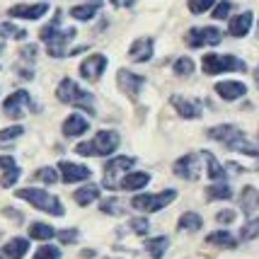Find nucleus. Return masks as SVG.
<instances>
[{
  "instance_id": "1",
  "label": "nucleus",
  "mask_w": 259,
  "mask_h": 259,
  "mask_svg": "<svg viewBox=\"0 0 259 259\" xmlns=\"http://www.w3.org/2000/svg\"><path fill=\"white\" fill-rule=\"evenodd\" d=\"M56 100L61 104H68V107H75L80 112H85L88 116H95L97 109H95V95L85 88H80L73 78H63L56 88Z\"/></svg>"
},
{
  "instance_id": "2",
  "label": "nucleus",
  "mask_w": 259,
  "mask_h": 259,
  "mask_svg": "<svg viewBox=\"0 0 259 259\" xmlns=\"http://www.w3.org/2000/svg\"><path fill=\"white\" fill-rule=\"evenodd\" d=\"M121 143V136L114 128H102L95 134L92 141H82L75 146V153L82 158H109L116 153V148Z\"/></svg>"
},
{
  "instance_id": "3",
  "label": "nucleus",
  "mask_w": 259,
  "mask_h": 259,
  "mask_svg": "<svg viewBox=\"0 0 259 259\" xmlns=\"http://www.w3.org/2000/svg\"><path fill=\"white\" fill-rule=\"evenodd\" d=\"M15 196L22 199V201H27V203H32L36 211H44V213L56 215V218L66 215V206H63V201H61L58 196H54V194H49L46 189H39V187H24V189H15Z\"/></svg>"
},
{
  "instance_id": "4",
  "label": "nucleus",
  "mask_w": 259,
  "mask_h": 259,
  "mask_svg": "<svg viewBox=\"0 0 259 259\" xmlns=\"http://www.w3.org/2000/svg\"><path fill=\"white\" fill-rule=\"evenodd\" d=\"M201 70L206 75H223V73H245L247 63L233 54H203Z\"/></svg>"
},
{
  "instance_id": "5",
  "label": "nucleus",
  "mask_w": 259,
  "mask_h": 259,
  "mask_svg": "<svg viewBox=\"0 0 259 259\" xmlns=\"http://www.w3.org/2000/svg\"><path fill=\"white\" fill-rule=\"evenodd\" d=\"M175 199H177V189H162L158 194H136L131 199V206L141 213H158L162 208H167Z\"/></svg>"
},
{
  "instance_id": "6",
  "label": "nucleus",
  "mask_w": 259,
  "mask_h": 259,
  "mask_svg": "<svg viewBox=\"0 0 259 259\" xmlns=\"http://www.w3.org/2000/svg\"><path fill=\"white\" fill-rule=\"evenodd\" d=\"M134 165H136L134 155H116V158L107 160L104 177H102V187H104V189H119V180L124 177L128 169H134Z\"/></svg>"
},
{
  "instance_id": "7",
  "label": "nucleus",
  "mask_w": 259,
  "mask_h": 259,
  "mask_svg": "<svg viewBox=\"0 0 259 259\" xmlns=\"http://www.w3.org/2000/svg\"><path fill=\"white\" fill-rule=\"evenodd\" d=\"M223 41V32L215 27V24H208V27H192L184 34V44L189 49H203V46H218Z\"/></svg>"
},
{
  "instance_id": "8",
  "label": "nucleus",
  "mask_w": 259,
  "mask_h": 259,
  "mask_svg": "<svg viewBox=\"0 0 259 259\" xmlns=\"http://www.w3.org/2000/svg\"><path fill=\"white\" fill-rule=\"evenodd\" d=\"M27 109H32V112L39 109L32 102V95L27 90H15L10 97H5V102H3V114H5L8 119H15V121L22 119Z\"/></svg>"
},
{
  "instance_id": "9",
  "label": "nucleus",
  "mask_w": 259,
  "mask_h": 259,
  "mask_svg": "<svg viewBox=\"0 0 259 259\" xmlns=\"http://www.w3.org/2000/svg\"><path fill=\"white\" fill-rule=\"evenodd\" d=\"M143 85H146V78H143V75H138V73L128 70V68H119V70H116V88L131 102H136L141 97Z\"/></svg>"
},
{
  "instance_id": "10",
  "label": "nucleus",
  "mask_w": 259,
  "mask_h": 259,
  "mask_svg": "<svg viewBox=\"0 0 259 259\" xmlns=\"http://www.w3.org/2000/svg\"><path fill=\"white\" fill-rule=\"evenodd\" d=\"M107 66H109V58L104 56V54H90V56H85L80 61L78 73L85 82H100Z\"/></svg>"
},
{
  "instance_id": "11",
  "label": "nucleus",
  "mask_w": 259,
  "mask_h": 259,
  "mask_svg": "<svg viewBox=\"0 0 259 259\" xmlns=\"http://www.w3.org/2000/svg\"><path fill=\"white\" fill-rule=\"evenodd\" d=\"M172 172H175L180 180H187V182L199 180V177H201V153H187V155H182L180 160H175Z\"/></svg>"
},
{
  "instance_id": "12",
  "label": "nucleus",
  "mask_w": 259,
  "mask_h": 259,
  "mask_svg": "<svg viewBox=\"0 0 259 259\" xmlns=\"http://www.w3.org/2000/svg\"><path fill=\"white\" fill-rule=\"evenodd\" d=\"M75 27H66V29H58L49 41H46V54L51 58H66L70 54V41L75 39Z\"/></svg>"
},
{
  "instance_id": "13",
  "label": "nucleus",
  "mask_w": 259,
  "mask_h": 259,
  "mask_svg": "<svg viewBox=\"0 0 259 259\" xmlns=\"http://www.w3.org/2000/svg\"><path fill=\"white\" fill-rule=\"evenodd\" d=\"M206 136L211 138V141H218V143H223V146L230 150V148L235 146L240 138H245V131L235 124H218V126H211V128H206Z\"/></svg>"
},
{
  "instance_id": "14",
  "label": "nucleus",
  "mask_w": 259,
  "mask_h": 259,
  "mask_svg": "<svg viewBox=\"0 0 259 259\" xmlns=\"http://www.w3.org/2000/svg\"><path fill=\"white\" fill-rule=\"evenodd\" d=\"M58 175L63 184H78V182H88L92 177V169L80 162H70V160H61L58 162Z\"/></svg>"
},
{
  "instance_id": "15",
  "label": "nucleus",
  "mask_w": 259,
  "mask_h": 259,
  "mask_svg": "<svg viewBox=\"0 0 259 259\" xmlns=\"http://www.w3.org/2000/svg\"><path fill=\"white\" fill-rule=\"evenodd\" d=\"M169 104L175 107L177 116L187 119V121H194V119H201V116H203L201 102H199V100L184 97V95H172V97H169Z\"/></svg>"
},
{
  "instance_id": "16",
  "label": "nucleus",
  "mask_w": 259,
  "mask_h": 259,
  "mask_svg": "<svg viewBox=\"0 0 259 259\" xmlns=\"http://www.w3.org/2000/svg\"><path fill=\"white\" fill-rule=\"evenodd\" d=\"M61 131H63L66 138H80V136H85L90 131V119L82 112L68 114L66 119H63V124H61Z\"/></svg>"
},
{
  "instance_id": "17",
  "label": "nucleus",
  "mask_w": 259,
  "mask_h": 259,
  "mask_svg": "<svg viewBox=\"0 0 259 259\" xmlns=\"http://www.w3.org/2000/svg\"><path fill=\"white\" fill-rule=\"evenodd\" d=\"M46 12H49V3H32V5H12L8 15L15 17V20H29V22H36V20H41Z\"/></svg>"
},
{
  "instance_id": "18",
  "label": "nucleus",
  "mask_w": 259,
  "mask_h": 259,
  "mask_svg": "<svg viewBox=\"0 0 259 259\" xmlns=\"http://www.w3.org/2000/svg\"><path fill=\"white\" fill-rule=\"evenodd\" d=\"M213 90L223 102H237L247 95V85L242 80H221V82H215Z\"/></svg>"
},
{
  "instance_id": "19",
  "label": "nucleus",
  "mask_w": 259,
  "mask_h": 259,
  "mask_svg": "<svg viewBox=\"0 0 259 259\" xmlns=\"http://www.w3.org/2000/svg\"><path fill=\"white\" fill-rule=\"evenodd\" d=\"M153 54H155V41L150 36H138L128 46V61H134V63H148Z\"/></svg>"
},
{
  "instance_id": "20",
  "label": "nucleus",
  "mask_w": 259,
  "mask_h": 259,
  "mask_svg": "<svg viewBox=\"0 0 259 259\" xmlns=\"http://www.w3.org/2000/svg\"><path fill=\"white\" fill-rule=\"evenodd\" d=\"M252 24H254V12L245 10L228 20V34L235 36V39H245L249 34V29H252Z\"/></svg>"
},
{
  "instance_id": "21",
  "label": "nucleus",
  "mask_w": 259,
  "mask_h": 259,
  "mask_svg": "<svg viewBox=\"0 0 259 259\" xmlns=\"http://www.w3.org/2000/svg\"><path fill=\"white\" fill-rule=\"evenodd\" d=\"M148 182H150V175H148V172L128 169L124 177L119 180V189H121V192H138V189H146Z\"/></svg>"
},
{
  "instance_id": "22",
  "label": "nucleus",
  "mask_w": 259,
  "mask_h": 259,
  "mask_svg": "<svg viewBox=\"0 0 259 259\" xmlns=\"http://www.w3.org/2000/svg\"><path fill=\"white\" fill-rule=\"evenodd\" d=\"M240 208H242L245 215H252L259 208V189L257 187H252V184L242 187V192H240Z\"/></svg>"
},
{
  "instance_id": "23",
  "label": "nucleus",
  "mask_w": 259,
  "mask_h": 259,
  "mask_svg": "<svg viewBox=\"0 0 259 259\" xmlns=\"http://www.w3.org/2000/svg\"><path fill=\"white\" fill-rule=\"evenodd\" d=\"M233 187L228 184L226 180H218V182H211L208 187H206V199L208 201H228V199H233Z\"/></svg>"
},
{
  "instance_id": "24",
  "label": "nucleus",
  "mask_w": 259,
  "mask_h": 259,
  "mask_svg": "<svg viewBox=\"0 0 259 259\" xmlns=\"http://www.w3.org/2000/svg\"><path fill=\"white\" fill-rule=\"evenodd\" d=\"M201 158L206 160V175L211 182H218V180H226V165H221L218 158H215L211 150H201Z\"/></svg>"
},
{
  "instance_id": "25",
  "label": "nucleus",
  "mask_w": 259,
  "mask_h": 259,
  "mask_svg": "<svg viewBox=\"0 0 259 259\" xmlns=\"http://www.w3.org/2000/svg\"><path fill=\"white\" fill-rule=\"evenodd\" d=\"M206 242H208V245H215V247H226V249H235L237 247V237L233 235L230 230H226V228L208 233V235H206Z\"/></svg>"
},
{
  "instance_id": "26",
  "label": "nucleus",
  "mask_w": 259,
  "mask_h": 259,
  "mask_svg": "<svg viewBox=\"0 0 259 259\" xmlns=\"http://www.w3.org/2000/svg\"><path fill=\"white\" fill-rule=\"evenodd\" d=\"M27 252H29V240H27V237H12V240L5 242V247H3L5 259H22Z\"/></svg>"
},
{
  "instance_id": "27",
  "label": "nucleus",
  "mask_w": 259,
  "mask_h": 259,
  "mask_svg": "<svg viewBox=\"0 0 259 259\" xmlns=\"http://www.w3.org/2000/svg\"><path fill=\"white\" fill-rule=\"evenodd\" d=\"M100 196H102V189L97 184H85V187H80V189L73 192V199H75L78 206H90V203L100 201Z\"/></svg>"
},
{
  "instance_id": "28",
  "label": "nucleus",
  "mask_w": 259,
  "mask_h": 259,
  "mask_svg": "<svg viewBox=\"0 0 259 259\" xmlns=\"http://www.w3.org/2000/svg\"><path fill=\"white\" fill-rule=\"evenodd\" d=\"M203 228V218L196 211H184L177 221V230L180 233H199Z\"/></svg>"
},
{
  "instance_id": "29",
  "label": "nucleus",
  "mask_w": 259,
  "mask_h": 259,
  "mask_svg": "<svg viewBox=\"0 0 259 259\" xmlns=\"http://www.w3.org/2000/svg\"><path fill=\"white\" fill-rule=\"evenodd\" d=\"M146 252L150 259H162L165 257V252H167L169 247V237L167 235H158V237H150V240H146Z\"/></svg>"
},
{
  "instance_id": "30",
  "label": "nucleus",
  "mask_w": 259,
  "mask_h": 259,
  "mask_svg": "<svg viewBox=\"0 0 259 259\" xmlns=\"http://www.w3.org/2000/svg\"><path fill=\"white\" fill-rule=\"evenodd\" d=\"M100 12V3H82V5H73L70 8V17L78 20V22H90L92 17Z\"/></svg>"
},
{
  "instance_id": "31",
  "label": "nucleus",
  "mask_w": 259,
  "mask_h": 259,
  "mask_svg": "<svg viewBox=\"0 0 259 259\" xmlns=\"http://www.w3.org/2000/svg\"><path fill=\"white\" fill-rule=\"evenodd\" d=\"M29 237L39 240V242H49L51 237H56V230H54V226H49V223L34 221L32 226H29Z\"/></svg>"
},
{
  "instance_id": "32",
  "label": "nucleus",
  "mask_w": 259,
  "mask_h": 259,
  "mask_svg": "<svg viewBox=\"0 0 259 259\" xmlns=\"http://www.w3.org/2000/svg\"><path fill=\"white\" fill-rule=\"evenodd\" d=\"M61 22H63V10L58 8V10L54 12V17H51V22L44 24V27L39 29V39H41V41L46 44V41H49V39H51V36H54V34L61 29Z\"/></svg>"
},
{
  "instance_id": "33",
  "label": "nucleus",
  "mask_w": 259,
  "mask_h": 259,
  "mask_svg": "<svg viewBox=\"0 0 259 259\" xmlns=\"http://www.w3.org/2000/svg\"><path fill=\"white\" fill-rule=\"evenodd\" d=\"M172 70H175L177 78H189L194 70H196V63H194V58H189V56H180L172 63Z\"/></svg>"
},
{
  "instance_id": "34",
  "label": "nucleus",
  "mask_w": 259,
  "mask_h": 259,
  "mask_svg": "<svg viewBox=\"0 0 259 259\" xmlns=\"http://www.w3.org/2000/svg\"><path fill=\"white\" fill-rule=\"evenodd\" d=\"M0 39H17V41H24L27 39V29L17 27L12 22H0Z\"/></svg>"
},
{
  "instance_id": "35",
  "label": "nucleus",
  "mask_w": 259,
  "mask_h": 259,
  "mask_svg": "<svg viewBox=\"0 0 259 259\" xmlns=\"http://www.w3.org/2000/svg\"><path fill=\"white\" fill-rule=\"evenodd\" d=\"M235 10V3L233 0H218L211 10V17L213 20H230V15Z\"/></svg>"
},
{
  "instance_id": "36",
  "label": "nucleus",
  "mask_w": 259,
  "mask_h": 259,
  "mask_svg": "<svg viewBox=\"0 0 259 259\" xmlns=\"http://www.w3.org/2000/svg\"><path fill=\"white\" fill-rule=\"evenodd\" d=\"M34 180L41 182V184H56V182L61 180V175H58V167H49V165H44V167H39L36 172H34Z\"/></svg>"
},
{
  "instance_id": "37",
  "label": "nucleus",
  "mask_w": 259,
  "mask_h": 259,
  "mask_svg": "<svg viewBox=\"0 0 259 259\" xmlns=\"http://www.w3.org/2000/svg\"><path fill=\"white\" fill-rule=\"evenodd\" d=\"M100 211L102 213H107V215H124L126 213V208L121 206V201L119 199H102L100 201Z\"/></svg>"
},
{
  "instance_id": "38",
  "label": "nucleus",
  "mask_w": 259,
  "mask_h": 259,
  "mask_svg": "<svg viewBox=\"0 0 259 259\" xmlns=\"http://www.w3.org/2000/svg\"><path fill=\"white\" fill-rule=\"evenodd\" d=\"M22 177V169L17 167V165H12V167L3 169V177H0V187L3 189H10V187H15L17 184V180Z\"/></svg>"
},
{
  "instance_id": "39",
  "label": "nucleus",
  "mask_w": 259,
  "mask_h": 259,
  "mask_svg": "<svg viewBox=\"0 0 259 259\" xmlns=\"http://www.w3.org/2000/svg\"><path fill=\"white\" fill-rule=\"evenodd\" d=\"M254 237H259V215L257 218H249L247 223L242 226V230H240V240L242 242H249Z\"/></svg>"
},
{
  "instance_id": "40",
  "label": "nucleus",
  "mask_w": 259,
  "mask_h": 259,
  "mask_svg": "<svg viewBox=\"0 0 259 259\" xmlns=\"http://www.w3.org/2000/svg\"><path fill=\"white\" fill-rule=\"evenodd\" d=\"M128 228H131V233L134 235H148L150 233V221H148L146 215H136V218H131L128 221Z\"/></svg>"
},
{
  "instance_id": "41",
  "label": "nucleus",
  "mask_w": 259,
  "mask_h": 259,
  "mask_svg": "<svg viewBox=\"0 0 259 259\" xmlns=\"http://www.w3.org/2000/svg\"><path fill=\"white\" fill-rule=\"evenodd\" d=\"M218 0H187V8L192 15H203V12L213 10V5Z\"/></svg>"
},
{
  "instance_id": "42",
  "label": "nucleus",
  "mask_w": 259,
  "mask_h": 259,
  "mask_svg": "<svg viewBox=\"0 0 259 259\" xmlns=\"http://www.w3.org/2000/svg\"><path fill=\"white\" fill-rule=\"evenodd\" d=\"M56 237L61 240V245H75L80 240V230L78 228H63L61 233H56Z\"/></svg>"
},
{
  "instance_id": "43",
  "label": "nucleus",
  "mask_w": 259,
  "mask_h": 259,
  "mask_svg": "<svg viewBox=\"0 0 259 259\" xmlns=\"http://www.w3.org/2000/svg\"><path fill=\"white\" fill-rule=\"evenodd\" d=\"M20 136H24V126H22V124L8 126V128H3V131H0V143L15 141V138H20Z\"/></svg>"
},
{
  "instance_id": "44",
  "label": "nucleus",
  "mask_w": 259,
  "mask_h": 259,
  "mask_svg": "<svg viewBox=\"0 0 259 259\" xmlns=\"http://www.w3.org/2000/svg\"><path fill=\"white\" fill-rule=\"evenodd\" d=\"M61 257H63L61 249L54 247V245H41L36 249V254H34V259H61Z\"/></svg>"
},
{
  "instance_id": "45",
  "label": "nucleus",
  "mask_w": 259,
  "mask_h": 259,
  "mask_svg": "<svg viewBox=\"0 0 259 259\" xmlns=\"http://www.w3.org/2000/svg\"><path fill=\"white\" fill-rule=\"evenodd\" d=\"M235 221H237L235 208H223V211L215 213V223H221V226H230V223H235Z\"/></svg>"
},
{
  "instance_id": "46",
  "label": "nucleus",
  "mask_w": 259,
  "mask_h": 259,
  "mask_svg": "<svg viewBox=\"0 0 259 259\" xmlns=\"http://www.w3.org/2000/svg\"><path fill=\"white\" fill-rule=\"evenodd\" d=\"M36 54H39V46L36 44H24L22 49H20L22 63H34V61H36Z\"/></svg>"
},
{
  "instance_id": "47",
  "label": "nucleus",
  "mask_w": 259,
  "mask_h": 259,
  "mask_svg": "<svg viewBox=\"0 0 259 259\" xmlns=\"http://www.w3.org/2000/svg\"><path fill=\"white\" fill-rule=\"evenodd\" d=\"M17 75H20L22 80H32V78H34L32 63H29V66H17Z\"/></svg>"
},
{
  "instance_id": "48",
  "label": "nucleus",
  "mask_w": 259,
  "mask_h": 259,
  "mask_svg": "<svg viewBox=\"0 0 259 259\" xmlns=\"http://www.w3.org/2000/svg\"><path fill=\"white\" fill-rule=\"evenodd\" d=\"M3 215H8V218H12V221H17V223H22V221H24V215L20 213V211H15L12 206H5V208H3Z\"/></svg>"
},
{
  "instance_id": "49",
  "label": "nucleus",
  "mask_w": 259,
  "mask_h": 259,
  "mask_svg": "<svg viewBox=\"0 0 259 259\" xmlns=\"http://www.w3.org/2000/svg\"><path fill=\"white\" fill-rule=\"evenodd\" d=\"M12 165H17L12 155H0V169H8V167H12Z\"/></svg>"
},
{
  "instance_id": "50",
  "label": "nucleus",
  "mask_w": 259,
  "mask_h": 259,
  "mask_svg": "<svg viewBox=\"0 0 259 259\" xmlns=\"http://www.w3.org/2000/svg\"><path fill=\"white\" fill-rule=\"evenodd\" d=\"M95 254H97L95 249H82V252H80V257H82V259H92Z\"/></svg>"
},
{
  "instance_id": "51",
  "label": "nucleus",
  "mask_w": 259,
  "mask_h": 259,
  "mask_svg": "<svg viewBox=\"0 0 259 259\" xmlns=\"http://www.w3.org/2000/svg\"><path fill=\"white\" fill-rule=\"evenodd\" d=\"M252 75H254V85H257V88H259V66L254 68V73H252Z\"/></svg>"
},
{
  "instance_id": "52",
  "label": "nucleus",
  "mask_w": 259,
  "mask_h": 259,
  "mask_svg": "<svg viewBox=\"0 0 259 259\" xmlns=\"http://www.w3.org/2000/svg\"><path fill=\"white\" fill-rule=\"evenodd\" d=\"M121 3H124V0H112V5H114V8H119Z\"/></svg>"
},
{
  "instance_id": "53",
  "label": "nucleus",
  "mask_w": 259,
  "mask_h": 259,
  "mask_svg": "<svg viewBox=\"0 0 259 259\" xmlns=\"http://www.w3.org/2000/svg\"><path fill=\"white\" fill-rule=\"evenodd\" d=\"M134 3H136V0H124V5H126V8H131Z\"/></svg>"
},
{
  "instance_id": "54",
  "label": "nucleus",
  "mask_w": 259,
  "mask_h": 259,
  "mask_svg": "<svg viewBox=\"0 0 259 259\" xmlns=\"http://www.w3.org/2000/svg\"><path fill=\"white\" fill-rule=\"evenodd\" d=\"M3 51H5V44H3V41H0V54H3Z\"/></svg>"
},
{
  "instance_id": "55",
  "label": "nucleus",
  "mask_w": 259,
  "mask_h": 259,
  "mask_svg": "<svg viewBox=\"0 0 259 259\" xmlns=\"http://www.w3.org/2000/svg\"><path fill=\"white\" fill-rule=\"evenodd\" d=\"M3 257H5V254H3V249H0V259H3Z\"/></svg>"
},
{
  "instance_id": "56",
  "label": "nucleus",
  "mask_w": 259,
  "mask_h": 259,
  "mask_svg": "<svg viewBox=\"0 0 259 259\" xmlns=\"http://www.w3.org/2000/svg\"><path fill=\"white\" fill-rule=\"evenodd\" d=\"M257 34H259V24H257Z\"/></svg>"
}]
</instances>
